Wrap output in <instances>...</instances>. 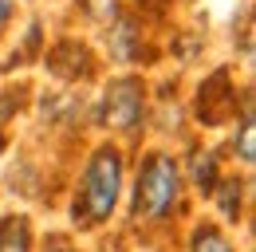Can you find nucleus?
Segmentation results:
<instances>
[{"label":"nucleus","mask_w":256,"mask_h":252,"mask_svg":"<svg viewBox=\"0 0 256 252\" xmlns=\"http://www.w3.org/2000/svg\"><path fill=\"white\" fill-rule=\"evenodd\" d=\"M0 150H4V134H0Z\"/></svg>","instance_id":"13"},{"label":"nucleus","mask_w":256,"mask_h":252,"mask_svg":"<svg viewBox=\"0 0 256 252\" xmlns=\"http://www.w3.org/2000/svg\"><path fill=\"white\" fill-rule=\"evenodd\" d=\"M48 67L56 71V75H64V79H87L91 75V52L79 44V40H64L52 56H48Z\"/></svg>","instance_id":"5"},{"label":"nucleus","mask_w":256,"mask_h":252,"mask_svg":"<svg viewBox=\"0 0 256 252\" xmlns=\"http://www.w3.org/2000/svg\"><path fill=\"white\" fill-rule=\"evenodd\" d=\"M236 158L244 162V166H252L256 162V130H252V98H244V106H240V130H236Z\"/></svg>","instance_id":"7"},{"label":"nucleus","mask_w":256,"mask_h":252,"mask_svg":"<svg viewBox=\"0 0 256 252\" xmlns=\"http://www.w3.org/2000/svg\"><path fill=\"white\" fill-rule=\"evenodd\" d=\"M217 201H221L224 217H236V213H240V182H224Z\"/></svg>","instance_id":"11"},{"label":"nucleus","mask_w":256,"mask_h":252,"mask_svg":"<svg viewBox=\"0 0 256 252\" xmlns=\"http://www.w3.org/2000/svg\"><path fill=\"white\" fill-rule=\"evenodd\" d=\"M190 252H232V244L221 236V228L201 224V228L193 232V248H190Z\"/></svg>","instance_id":"8"},{"label":"nucleus","mask_w":256,"mask_h":252,"mask_svg":"<svg viewBox=\"0 0 256 252\" xmlns=\"http://www.w3.org/2000/svg\"><path fill=\"white\" fill-rule=\"evenodd\" d=\"M201 102H197V118L209 126L224 122V118H232V110H236V94H232V83H228V71H213L205 83H201Z\"/></svg>","instance_id":"4"},{"label":"nucleus","mask_w":256,"mask_h":252,"mask_svg":"<svg viewBox=\"0 0 256 252\" xmlns=\"http://www.w3.org/2000/svg\"><path fill=\"white\" fill-rule=\"evenodd\" d=\"M146 110V83L138 75H118L102 87L98 98V126L114 134H134Z\"/></svg>","instance_id":"3"},{"label":"nucleus","mask_w":256,"mask_h":252,"mask_svg":"<svg viewBox=\"0 0 256 252\" xmlns=\"http://www.w3.org/2000/svg\"><path fill=\"white\" fill-rule=\"evenodd\" d=\"M122 193V154L114 146H98L87 170H83V186L75 201V220H83V228H95L114 213Z\"/></svg>","instance_id":"1"},{"label":"nucleus","mask_w":256,"mask_h":252,"mask_svg":"<svg viewBox=\"0 0 256 252\" xmlns=\"http://www.w3.org/2000/svg\"><path fill=\"white\" fill-rule=\"evenodd\" d=\"M64 252H67V248H64Z\"/></svg>","instance_id":"14"},{"label":"nucleus","mask_w":256,"mask_h":252,"mask_svg":"<svg viewBox=\"0 0 256 252\" xmlns=\"http://www.w3.org/2000/svg\"><path fill=\"white\" fill-rule=\"evenodd\" d=\"M12 16H16V0H0V36L8 32V24H12Z\"/></svg>","instance_id":"12"},{"label":"nucleus","mask_w":256,"mask_h":252,"mask_svg":"<svg viewBox=\"0 0 256 252\" xmlns=\"http://www.w3.org/2000/svg\"><path fill=\"white\" fill-rule=\"evenodd\" d=\"M193 182H197L201 193H213V189H217V158H213V154L197 158V166H193Z\"/></svg>","instance_id":"9"},{"label":"nucleus","mask_w":256,"mask_h":252,"mask_svg":"<svg viewBox=\"0 0 256 252\" xmlns=\"http://www.w3.org/2000/svg\"><path fill=\"white\" fill-rule=\"evenodd\" d=\"M83 12H87L95 24H114V20H118V0H87Z\"/></svg>","instance_id":"10"},{"label":"nucleus","mask_w":256,"mask_h":252,"mask_svg":"<svg viewBox=\"0 0 256 252\" xmlns=\"http://www.w3.org/2000/svg\"><path fill=\"white\" fill-rule=\"evenodd\" d=\"M0 252H32L28 217H4L0 220Z\"/></svg>","instance_id":"6"},{"label":"nucleus","mask_w":256,"mask_h":252,"mask_svg":"<svg viewBox=\"0 0 256 252\" xmlns=\"http://www.w3.org/2000/svg\"><path fill=\"white\" fill-rule=\"evenodd\" d=\"M182 193V174L170 154H150L134 186V217H166Z\"/></svg>","instance_id":"2"}]
</instances>
